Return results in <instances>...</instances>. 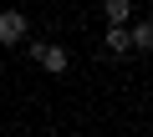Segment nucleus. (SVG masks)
<instances>
[{"label": "nucleus", "instance_id": "f257e3e1", "mask_svg": "<svg viewBox=\"0 0 153 137\" xmlns=\"http://www.w3.org/2000/svg\"><path fill=\"white\" fill-rule=\"evenodd\" d=\"M31 56L46 66L51 76H61V71H66V61H71V56H66V46H46V41H36V46H31Z\"/></svg>", "mask_w": 153, "mask_h": 137}, {"label": "nucleus", "instance_id": "f03ea898", "mask_svg": "<svg viewBox=\"0 0 153 137\" xmlns=\"http://www.w3.org/2000/svg\"><path fill=\"white\" fill-rule=\"evenodd\" d=\"M26 41V15L21 10H0V46H21Z\"/></svg>", "mask_w": 153, "mask_h": 137}, {"label": "nucleus", "instance_id": "7ed1b4c3", "mask_svg": "<svg viewBox=\"0 0 153 137\" xmlns=\"http://www.w3.org/2000/svg\"><path fill=\"white\" fill-rule=\"evenodd\" d=\"M128 46H133V51H148V46H153V26H148V21H138V26L128 31Z\"/></svg>", "mask_w": 153, "mask_h": 137}, {"label": "nucleus", "instance_id": "20e7f679", "mask_svg": "<svg viewBox=\"0 0 153 137\" xmlns=\"http://www.w3.org/2000/svg\"><path fill=\"white\" fill-rule=\"evenodd\" d=\"M102 10H107V21H112V26H123V21L133 15V0H102Z\"/></svg>", "mask_w": 153, "mask_h": 137}, {"label": "nucleus", "instance_id": "39448f33", "mask_svg": "<svg viewBox=\"0 0 153 137\" xmlns=\"http://www.w3.org/2000/svg\"><path fill=\"white\" fill-rule=\"evenodd\" d=\"M107 51H133V46H128V31H123V26H112V31H107Z\"/></svg>", "mask_w": 153, "mask_h": 137}]
</instances>
